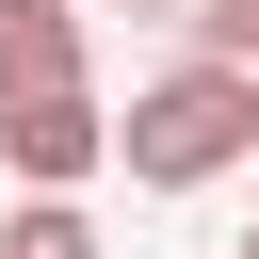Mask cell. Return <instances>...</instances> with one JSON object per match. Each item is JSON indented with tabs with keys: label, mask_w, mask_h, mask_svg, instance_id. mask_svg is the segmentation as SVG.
<instances>
[{
	"label": "cell",
	"mask_w": 259,
	"mask_h": 259,
	"mask_svg": "<svg viewBox=\"0 0 259 259\" xmlns=\"http://www.w3.org/2000/svg\"><path fill=\"white\" fill-rule=\"evenodd\" d=\"M243 146H259V81H243V65H162V81L113 113V162H130L146 194H210Z\"/></svg>",
	"instance_id": "cell-1"
},
{
	"label": "cell",
	"mask_w": 259,
	"mask_h": 259,
	"mask_svg": "<svg viewBox=\"0 0 259 259\" xmlns=\"http://www.w3.org/2000/svg\"><path fill=\"white\" fill-rule=\"evenodd\" d=\"M0 162H16L32 194H81V178L113 162V113H97V97H16V113H0Z\"/></svg>",
	"instance_id": "cell-2"
},
{
	"label": "cell",
	"mask_w": 259,
	"mask_h": 259,
	"mask_svg": "<svg viewBox=\"0 0 259 259\" xmlns=\"http://www.w3.org/2000/svg\"><path fill=\"white\" fill-rule=\"evenodd\" d=\"M16 97H81V0H0V113Z\"/></svg>",
	"instance_id": "cell-3"
},
{
	"label": "cell",
	"mask_w": 259,
	"mask_h": 259,
	"mask_svg": "<svg viewBox=\"0 0 259 259\" xmlns=\"http://www.w3.org/2000/svg\"><path fill=\"white\" fill-rule=\"evenodd\" d=\"M0 259H97V227H81V194H32V210L0 227Z\"/></svg>",
	"instance_id": "cell-4"
},
{
	"label": "cell",
	"mask_w": 259,
	"mask_h": 259,
	"mask_svg": "<svg viewBox=\"0 0 259 259\" xmlns=\"http://www.w3.org/2000/svg\"><path fill=\"white\" fill-rule=\"evenodd\" d=\"M97 16H162V0H97Z\"/></svg>",
	"instance_id": "cell-5"
},
{
	"label": "cell",
	"mask_w": 259,
	"mask_h": 259,
	"mask_svg": "<svg viewBox=\"0 0 259 259\" xmlns=\"http://www.w3.org/2000/svg\"><path fill=\"white\" fill-rule=\"evenodd\" d=\"M243 81H259V49H243Z\"/></svg>",
	"instance_id": "cell-6"
},
{
	"label": "cell",
	"mask_w": 259,
	"mask_h": 259,
	"mask_svg": "<svg viewBox=\"0 0 259 259\" xmlns=\"http://www.w3.org/2000/svg\"><path fill=\"white\" fill-rule=\"evenodd\" d=\"M243 259H259V243H243Z\"/></svg>",
	"instance_id": "cell-7"
}]
</instances>
